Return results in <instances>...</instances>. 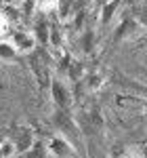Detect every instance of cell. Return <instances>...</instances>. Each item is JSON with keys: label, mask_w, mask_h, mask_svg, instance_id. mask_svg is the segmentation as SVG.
Returning a JSON list of instances; mask_svg holds the SVG:
<instances>
[{"label": "cell", "mask_w": 147, "mask_h": 158, "mask_svg": "<svg viewBox=\"0 0 147 158\" xmlns=\"http://www.w3.org/2000/svg\"><path fill=\"white\" fill-rule=\"evenodd\" d=\"M44 148H46L49 156H53V158H76V148L70 143V139L63 133L49 137Z\"/></svg>", "instance_id": "1"}, {"label": "cell", "mask_w": 147, "mask_h": 158, "mask_svg": "<svg viewBox=\"0 0 147 158\" xmlns=\"http://www.w3.org/2000/svg\"><path fill=\"white\" fill-rule=\"evenodd\" d=\"M13 44V49L17 51V55H30L34 53L38 47V38L34 36V32H13V36L9 38Z\"/></svg>", "instance_id": "2"}, {"label": "cell", "mask_w": 147, "mask_h": 158, "mask_svg": "<svg viewBox=\"0 0 147 158\" xmlns=\"http://www.w3.org/2000/svg\"><path fill=\"white\" fill-rule=\"evenodd\" d=\"M50 97H53L55 106L59 110H67L72 106V93H70L67 85L63 80H59V78H53L50 80Z\"/></svg>", "instance_id": "3"}, {"label": "cell", "mask_w": 147, "mask_h": 158, "mask_svg": "<svg viewBox=\"0 0 147 158\" xmlns=\"http://www.w3.org/2000/svg\"><path fill=\"white\" fill-rule=\"evenodd\" d=\"M11 141L17 152H30L32 146H34V135L30 131H21L19 135H15V139H11Z\"/></svg>", "instance_id": "4"}, {"label": "cell", "mask_w": 147, "mask_h": 158, "mask_svg": "<svg viewBox=\"0 0 147 158\" xmlns=\"http://www.w3.org/2000/svg\"><path fill=\"white\" fill-rule=\"evenodd\" d=\"M120 4H122V0H105V6L101 11V23H109Z\"/></svg>", "instance_id": "5"}, {"label": "cell", "mask_w": 147, "mask_h": 158, "mask_svg": "<svg viewBox=\"0 0 147 158\" xmlns=\"http://www.w3.org/2000/svg\"><path fill=\"white\" fill-rule=\"evenodd\" d=\"M49 30L50 25L46 19H40V21H36V27L32 30L34 32V36L38 38V42H49Z\"/></svg>", "instance_id": "6"}, {"label": "cell", "mask_w": 147, "mask_h": 158, "mask_svg": "<svg viewBox=\"0 0 147 158\" xmlns=\"http://www.w3.org/2000/svg\"><path fill=\"white\" fill-rule=\"evenodd\" d=\"M103 82H105V76L101 72H95L88 76V80H86V89L90 91V93H95V91H99L101 86H103Z\"/></svg>", "instance_id": "7"}, {"label": "cell", "mask_w": 147, "mask_h": 158, "mask_svg": "<svg viewBox=\"0 0 147 158\" xmlns=\"http://www.w3.org/2000/svg\"><path fill=\"white\" fill-rule=\"evenodd\" d=\"M49 44L53 47V49H61L63 34H61V30H59L57 25H50V30H49Z\"/></svg>", "instance_id": "8"}, {"label": "cell", "mask_w": 147, "mask_h": 158, "mask_svg": "<svg viewBox=\"0 0 147 158\" xmlns=\"http://www.w3.org/2000/svg\"><path fill=\"white\" fill-rule=\"evenodd\" d=\"M15 55H17V51L13 49L11 40H0V59L13 61V59H15Z\"/></svg>", "instance_id": "9"}, {"label": "cell", "mask_w": 147, "mask_h": 158, "mask_svg": "<svg viewBox=\"0 0 147 158\" xmlns=\"http://www.w3.org/2000/svg\"><path fill=\"white\" fill-rule=\"evenodd\" d=\"M38 2H40V0H23V4H21V13H23V17L32 19V17L36 15V13H38Z\"/></svg>", "instance_id": "10"}, {"label": "cell", "mask_w": 147, "mask_h": 158, "mask_svg": "<svg viewBox=\"0 0 147 158\" xmlns=\"http://www.w3.org/2000/svg\"><path fill=\"white\" fill-rule=\"evenodd\" d=\"M135 21L139 23V27H141L143 32H147V6H145V9H143L141 13H139L137 17H135Z\"/></svg>", "instance_id": "11"}, {"label": "cell", "mask_w": 147, "mask_h": 158, "mask_svg": "<svg viewBox=\"0 0 147 158\" xmlns=\"http://www.w3.org/2000/svg\"><path fill=\"white\" fill-rule=\"evenodd\" d=\"M135 150L139 158H147V143H139V146H135Z\"/></svg>", "instance_id": "12"}, {"label": "cell", "mask_w": 147, "mask_h": 158, "mask_svg": "<svg viewBox=\"0 0 147 158\" xmlns=\"http://www.w3.org/2000/svg\"><path fill=\"white\" fill-rule=\"evenodd\" d=\"M4 141H6V137H4V135L0 133V143H4Z\"/></svg>", "instance_id": "13"}, {"label": "cell", "mask_w": 147, "mask_h": 158, "mask_svg": "<svg viewBox=\"0 0 147 158\" xmlns=\"http://www.w3.org/2000/svg\"><path fill=\"white\" fill-rule=\"evenodd\" d=\"M118 158H130V156H128V154H120Z\"/></svg>", "instance_id": "14"}]
</instances>
